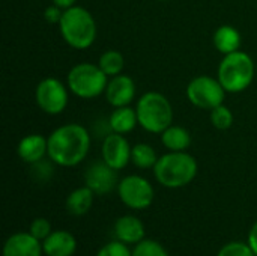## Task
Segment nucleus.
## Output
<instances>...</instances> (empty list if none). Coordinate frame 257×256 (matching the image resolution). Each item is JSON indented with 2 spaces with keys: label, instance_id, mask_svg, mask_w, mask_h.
Returning a JSON list of instances; mask_svg holds the SVG:
<instances>
[{
  "label": "nucleus",
  "instance_id": "1",
  "mask_svg": "<svg viewBox=\"0 0 257 256\" xmlns=\"http://www.w3.org/2000/svg\"><path fill=\"white\" fill-rule=\"evenodd\" d=\"M90 134L80 124H65L48 136V158L62 167L80 164L89 154Z\"/></svg>",
  "mask_w": 257,
  "mask_h": 256
},
{
  "label": "nucleus",
  "instance_id": "2",
  "mask_svg": "<svg viewBox=\"0 0 257 256\" xmlns=\"http://www.w3.org/2000/svg\"><path fill=\"white\" fill-rule=\"evenodd\" d=\"M199 170L196 158L187 151H169L154 166L155 180L167 189H181L193 183Z\"/></svg>",
  "mask_w": 257,
  "mask_h": 256
},
{
  "label": "nucleus",
  "instance_id": "3",
  "mask_svg": "<svg viewBox=\"0 0 257 256\" xmlns=\"http://www.w3.org/2000/svg\"><path fill=\"white\" fill-rule=\"evenodd\" d=\"M59 29L65 42L75 50H86L96 39V21L83 6L74 5L65 9Z\"/></svg>",
  "mask_w": 257,
  "mask_h": 256
},
{
  "label": "nucleus",
  "instance_id": "4",
  "mask_svg": "<svg viewBox=\"0 0 257 256\" xmlns=\"http://www.w3.org/2000/svg\"><path fill=\"white\" fill-rule=\"evenodd\" d=\"M254 75H257V66L250 54L241 50L224 54L217 72V78L229 94L245 91L253 83Z\"/></svg>",
  "mask_w": 257,
  "mask_h": 256
},
{
  "label": "nucleus",
  "instance_id": "5",
  "mask_svg": "<svg viewBox=\"0 0 257 256\" xmlns=\"http://www.w3.org/2000/svg\"><path fill=\"white\" fill-rule=\"evenodd\" d=\"M139 125L152 134H161L173 122V107L169 98L160 92L143 94L136 106Z\"/></svg>",
  "mask_w": 257,
  "mask_h": 256
},
{
  "label": "nucleus",
  "instance_id": "6",
  "mask_svg": "<svg viewBox=\"0 0 257 256\" xmlns=\"http://www.w3.org/2000/svg\"><path fill=\"white\" fill-rule=\"evenodd\" d=\"M68 89L78 98L93 100L105 92L108 75L90 62H81L72 66L66 77Z\"/></svg>",
  "mask_w": 257,
  "mask_h": 256
},
{
  "label": "nucleus",
  "instance_id": "7",
  "mask_svg": "<svg viewBox=\"0 0 257 256\" xmlns=\"http://www.w3.org/2000/svg\"><path fill=\"white\" fill-rule=\"evenodd\" d=\"M187 98L197 109L212 110L224 103L226 89L221 86L218 78L211 75H199L188 83Z\"/></svg>",
  "mask_w": 257,
  "mask_h": 256
},
{
  "label": "nucleus",
  "instance_id": "8",
  "mask_svg": "<svg viewBox=\"0 0 257 256\" xmlns=\"http://www.w3.org/2000/svg\"><path fill=\"white\" fill-rule=\"evenodd\" d=\"M120 201L131 210H146L152 205L155 192L152 184L140 175H128L117 186Z\"/></svg>",
  "mask_w": 257,
  "mask_h": 256
},
{
  "label": "nucleus",
  "instance_id": "9",
  "mask_svg": "<svg viewBox=\"0 0 257 256\" xmlns=\"http://www.w3.org/2000/svg\"><path fill=\"white\" fill-rule=\"evenodd\" d=\"M35 98L38 107L47 115H60L68 106V91L66 86L54 77H47L41 80L35 91Z\"/></svg>",
  "mask_w": 257,
  "mask_h": 256
},
{
  "label": "nucleus",
  "instance_id": "10",
  "mask_svg": "<svg viewBox=\"0 0 257 256\" xmlns=\"http://www.w3.org/2000/svg\"><path fill=\"white\" fill-rule=\"evenodd\" d=\"M131 151L133 148L123 134L110 133L102 140V146H101L102 161H105L114 170H120L126 167V164L131 161Z\"/></svg>",
  "mask_w": 257,
  "mask_h": 256
},
{
  "label": "nucleus",
  "instance_id": "11",
  "mask_svg": "<svg viewBox=\"0 0 257 256\" xmlns=\"http://www.w3.org/2000/svg\"><path fill=\"white\" fill-rule=\"evenodd\" d=\"M84 181L95 195H107L119 186L117 170L110 167L105 161L90 164L84 174Z\"/></svg>",
  "mask_w": 257,
  "mask_h": 256
},
{
  "label": "nucleus",
  "instance_id": "12",
  "mask_svg": "<svg viewBox=\"0 0 257 256\" xmlns=\"http://www.w3.org/2000/svg\"><path fill=\"white\" fill-rule=\"evenodd\" d=\"M104 95L111 107L130 106L136 97V83L130 75L125 74L110 77Z\"/></svg>",
  "mask_w": 257,
  "mask_h": 256
},
{
  "label": "nucleus",
  "instance_id": "13",
  "mask_svg": "<svg viewBox=\"0 0 257 256\" xmlns=\"http://www.w3.org/2000/svg\"><path fill=\"white\" fill-rule=\"evenodd\" d=\"M42 244L30 232L12 234L3 246V256H42Z\"/></svg>",
  "mask_w": 257,
  "mask_h": 256
},
{
  "label": "nucleus",
  "instance_id": "14",
  "mask_svg": "<svg viewBox=\"0 0 257 256\" xmlns=\"http://www.w3.org/2000/svg\"><path fill=\"white\" fill-rule=\"evenodd\" d=\"M18 157L29 164H35L48 155V137L42 134H29L23 137L17 146Z\"/></svg>",
  "mask_w": 257,
  "mask_h": 256
},
{
  "label": "nucleus",
  "instance_id": "15",
  "mask_svg": "<svg viewBox=\"0 0 257 256\" xmlns=\"http://www.w3.org/2000/svg\"><path fill=\"white\" fill-rule=\"evenodd\" d=\"M116 240L125 244H139L145 240L146 231L143 222L136 216H122L114 223Z\"/></svg>",
  "mask_w": 257,
  "mask_h": 256
},
{
  "label": "nucleus",
  "instance_id": "16",
  "mask_svg": "<svg viewBox=\"0 0 257 256\" xmlns=\"http://www.w3.org/2000/svg\"><path fill=\"white\" fill-rule=\"evenodd\" d=\"M42 250L45 256H72L77 250V240L68 231H53L42 241Z\"/></svg>",
  "mask_w": 257,
  "mask_h": 256
},
{
  "label": "nucleus",
  "instance_id": "17",
  "mask_svg": "<svg viewBox=\"0 0 257 256\" xmlns=\"http://www.w3.org/2000/svg\"><path fill=\"white\" fill-rule=\"evenodd\" d=\"M108 125L113 133H119V134L131 133L139 125L136 109H133L130 106L114 107V110L108 116Z\"/></svg>",
  "mask_w": 257,
  "mask_h": 256
},
{
  "label": "nucleus",
  "instance_id": "18",
  "mask_svg": "<svg viewBox=\"0 0 257 256\" xmlns=\"http://www.w3.org/2000/svg\"><path fill=\"white\" fill-rule=\"evenodd\" d=\"M241 44H242L241 33L233 26L229 24L220 26L214 33V45L223 54H230L238 51L241 48Z\"/></svg>",
  "mask_w": 257,
  "mask_h": 256
},
{
  "label": "nucleus",
  "instance_id": "19",
  "mask_svg": "<svg viewBox=\"0 0 257 256\" xmlns=\"http://www.w3.org/2000/svg\"><path fill=\"white\" fill-rule=\"evenodd\" d=\"M93 198L95 193L87 187H78L74 192H71L66 198V210L72 216H84L89 213V210L93 205Z\"/></svg>",
  "mask_w": 257,
  "mask_h": 256
},
{
  "label": "nucleus",
  "instance_id": "20",
  "mask_svg": "<svg viewBox=\"0 0 257 256\" xmlns=\"http://www.w3.org/2000/svg\"><path fill=\"white\" fill-rule=\"evenodd\" d=\"M161 143L169 151H187L191 145V134L184 127L170 125L161 133Z\"/></svg>",
  "mask_w": 257,
  "mask_h": 256
},
{
  "label": "nucleus",
  "instance_id": "21",
  "mask_svg": "<svg viewBox=\"0 0 257 256\" xmlns=\"http://www.w3.org/2000/svg\"><path fill=\"white\" fill-rule=\"evenodd\" d=\"M158 158L160 157L157 155V151L149 143H137L133 146L131 161L139 169H154Z\"/></svg>",
  "mask_w": 257,
  "mask_h": 256
},
{
  "label": "nucleus",
  "instance_id": "22",
  "mask_svg": "<svg viewBox=\"0 0 257 256\" xmlns=\"http://www.w3.org/2000/svg\"><path fill=\"white\" fill-rule=\"evenodd\" d=\"M98 66L108 77H114V75L122 74V69L125 66V60H123V56L119 51H116V50H107V51H104L99 56Z\"/></svg>",
  "mask_w": 257,
  "mask_h": 256
},
{
  "label": "nucleus",
  "instance_id": "23",
  "mask_svg": "<svg viewBox=\"0 0 257 256\" xmlns=\"http://www.w3.org/2000/svg\"><path fill=\"white\" fill-rule=\"evenodd\" d=\"M211 124L217 130H229L233 125V113L224 104L211 110Z\"/></svg>",
  "mask_w": 257,
  "mask_h": 256
},
{
  "label": "nucleus",
  "instance_id": "24",
  "mask_svg": "<svg viewBox=\"0 0 257 256\" xmlns=\"http://www.w3.org/2000/svg\"><path fill=\"white\" fill-rule=\"evenodd\" d=\"M133 256H170L169 252L155 240H143L133 249Z\"/></svg>",
  "mask_w": 257,
  "mask_h": 256
},
{
  "label": "nucleus",
  "instance_id": "25",
  "mask_svg": "<svg viewBox=\"0 0 257 256\" xmlns=\"http://www.w3.org/2000/svg\"><path fill=\"white\" fill-rule=\"evenodd\" d=\"M217 256H256L253 249L250 247L248 243H241V241H232L224 244Z\"/></svg>",
  "mask_w": 257,
  "mask_h": 256
},
{
  "label": "nucleus",
  "instance_id": "26",
  "mask_svg": "<svg viewBox=\"0 0 257 256\" xmlns=\"http://www.w3.org/2000/svg\"><path fill=\"white\" fill-rule=\"evenodd\" d=\"M96 256H133V250L128 247V244H125L119 240H114V241L104 244L98 250Z\"/></svg>",
  "mask_w": 257,
  "mask_h": 256
},
{
  "label": "nucleus",
  "instance_id": "27",
  "mask_svg": "<svg viewBox=\"0 0 257 256\" xmlns=\"http://www.w3.org/2000/svg\"><path fill=\"white\" fill-rule=\"evenodd\" d=\"M29 232H30L35 238H38L39 241H44V240L53 232V231H51V223H50L47 219H44V217H38V219H35V220L30 223Z\"/></svg>",
  "mask_w": 257,
  "mask_h": 256
},
{
  "label": "nucleus",
  "instance_id": "28",
  "mask_svg": "<svg viewBox=\"0 0 257 256\" xmlns=\"http://www.w3.org/2000/svg\"><path fill=\"white\" fill-rule=\"evenodd\" d=\"M63 11H65V9H62V8H59L57 5L53 3L51 6L45 8V11H44V18H45V21H48V23H51V24H59L60 20H62V17H63Z\"/></svg>",
  "mask_w": 257,
  "mask_h": 256
},
{
  "label": "nucleus",
  "instance_id": "29",
  "mask_svg": "<svg viewBox=\"0 0 257 256\" xmlns=\"http://www.w3.org/2000/svg\"><path fill=\"white\" fill-rule=\"evenodd\" d=\"M247 243L250 244V247L253 249L254 255L257 256V222L251 226V229L248 232V241Z\"/></svg>",
  "mask_w": 257,
  "mask_h": 256
},
{
  "label": "nucleus",
  "instance_id": "30",
  "mask_svg": "<svg viewBox=\"0 0 257 256\" xmlns=\"http://www.w3.org/2000/svg\"><path fill=\"white\" fill-rule=\"evenodd\" d=\"M75 2H77V0H53V3L57 5V6L62 8V9H68V8H71V6H74Z\"/></svg>",
  "mask_w": 257,
  "mask_h": 256
},
{
  "label": "nucleus",
  "instance_id": "31",
  "mask_svg": "<svg viewBox=\"0 0 257 256\" xmlns=\"http://www.w3.org/2000/svg\"><path fill=\"white\" fill-rule=\"evenodd\" d=\"M160 2H169V0H160Z\"/></svg>",
  "mask_w": 257,
  "mask_h": 256
}]
</instances>
